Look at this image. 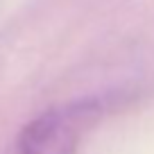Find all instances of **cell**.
<instances>
[{
    "label": "cell",
    "instance_id": "cell-1",
    "mask_svg": "<svg viewBox=\"0 0 154 154\" xmlns=\"http://www.w3.org/2000/svg\"><path fill=\"white\" fill-rule=\"evenodd\" d=\"M95 111L93 102L45 111L20 131L7 154H70Z\"/></svg>",
    "mask_w": 154,
    "mask_h": 154
}]
</instances>
